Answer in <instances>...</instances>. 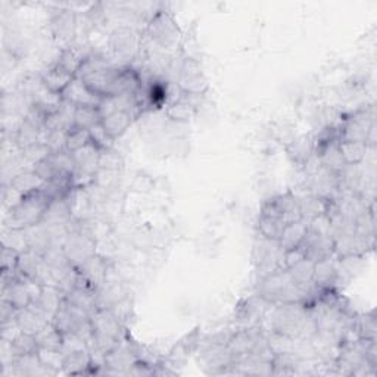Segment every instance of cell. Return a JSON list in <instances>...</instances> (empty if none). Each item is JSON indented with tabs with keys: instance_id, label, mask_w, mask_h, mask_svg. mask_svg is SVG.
<instances>
[{
	"instance_id": "5b68a950",
	"label": "cell",
	"mask_w": 377,
	"mask_h": 377,
	"mask_svg": "<svg viewBox=\"0 0 377 377\" xmlns=\"http://www.w3.org/2000/svg\"><path fill=\"white\" fill-rule=\"evenodd\" d=\"M148 34L162 49H175L182 33L175 19L168 12H157L148 24Z\"/></svg>"
},
{
	"instance_id": "f1b7e54d",
	"label": "cell",
	"mask_w": 377,
	"mask_h": 377,
	"mask_svg": "<svg viewBox=\"0 0 377 377\" xmlns=\"http://www.w3.org/2000/svg\"><path fill=\"white\" fill-rule=\"evenodd\" d=\"M9 351H10V358L31 356V353H37L39 345H37V340H35V336L21 332L9 344Z\"/></svg>"
},
{
	"instance_id": "f546056e",
	"label": "cell",
	"mask_w": 377,
	"mask_h": 377,
	"mask_svg": "<svg viewBox=\"0 0 377 377\" xmlns=\"http://www.w3.org/2000/svg\"><path fill=\"white\" fill-rule=\"evenodd\" d=\"M288 152L295 162L305 165L306 161L314 155V141L308 137L295 139L288 146Z\"/></svg>"
},
{
	"instance_id": "6da1fadb",
	"label": "cell",
	"mask_w": 377,
	"mask_h": 377,
	"mask_svg": "<svg viewBox=\"0 0 377 377\" xmlns=\"http://www.w3.org/2000/svg\"><path fill=\"white\" fill-rule=\"evenodd\" d=\"M49 204L51 199L43 193L42 188L26 195L15 208L8 212L9 230H26L42 224Z\"/></svg>"
},
{
	"instance_id": "8d00e7d4",
	"label": "cell",
	"mask_w": 377,
	"mask_h": 377,
	"mask_svg": "<svg viewBox=\"0 0 377 377\" xmlns=\"http://www.w3.org/2000/svg\"><path fill=\"white\" fill-rule=\"evenodd\" d=\"M90 133V140L93 145H96L100 150H108V149H112L114 148V139L106 133V130L103 128V125L99 123L94 127H91L89 130Z\"/></svg>"
},
{
	"instance_id": "7402d4cb",
	"label": "cell",
	"mask_w": 377,
	"mask_h": 377,
	"mask_svg": "<svg viewBox=\"0 0 377 377\" xmlns=\"http://www.w3.org/2000/svg\"><path fill=\"white\" fill-rule=\"evenodd\" d=\"M298 199H299V208H301L302 221H305L306 224H310L317 217L326 214L327 200L318 198V196H315L313 193H308V195H305V196L298 198Z\"/></svg>"
},
{
	"instance_id": "8992f818",
	"label": "cell",
	"mask_w": 377,
	"mask_h": 377,
	"mask_svg": "<svg viewBox=\"0 0 377 377\" xmlns=\"http://www.w3.org/2000/svg\"><path fill=\"white\" fill-rule=\"evenodd\" d=\"M374 134V115L373 109H361L352 114L349 118L342 123L340 139L362 141L369 145L370 137Z\"/></svg>"
},
{
	"instance_id": "74e56055",
	"label": "cell",
	"mask_w": 377,
	"mask_h": 377,
	"mask_svg": "<svg viewBox=\"0 0 377 377\" xmlns=\"http://www.w3.org/2000/svg\"><path fill=\"white\" fill-rule=\"evenodd\" d=\"M123 167V158L114 149L102 150L99 158V170L115 173Z\"/></svg>"
},
{
	"instance_id": "d6986e66",
	"label": "cell",
	"mask_w": 377,
	"mask_h": 377,
	"mask_svg": "<svg viewBox=\"0 0 377 377\" xmlns=\"http://www.w3.org/2000/svg\"><path fill=\"white\" fill-rule=\"evenodd\" d=\"M93 367V360L89 349H81L71 352L65 356L62 373L69 374H86L89 369Z\"/></svg>"
},
{
	"instance_id": "484cf974",
	"label": "cell",
	"mask_w": 377,
	"mask_h": 377,
	"mask_svg": "<svg viewBox=\"0 0 377 377\" xmlns=\"http://www.w3.org/2000/svg\"><path fill=\"white\" fill-rule=\"evenodd\" d=\"M43 184H44V182L33 170L17 174L9 183V186L14 187L15 191H18L24 196L28 195V193H33L35 191H40Z\"/></svg>"
},
{
	"instance_id": "8fae6325",
	"label": "cell",
	"mask_w": 377,
	"mask_h": 377,
	"mask_svg": "<svg viewBox=\"0 0 377 377\" xmlns=\"http://www.w3.org/2000/svg\"><path fill=\"white\" fill-rule=\"evenodd\" d=\"M77 271L93 289L99 290L106 283L108 265H106V261L102 256L94 254L93 256L86 259V261L82 263L80 267H77Z\"/></svg>"
},
{
	"instance_id": "9c48e42d",
	"label": "cell",
	"mask_w": 377,
	"mask_h": 377,
	"mask_svg": "<svg viewBox=\"0 0 377 377\" xmlns=\"http://www.w3.org/2000/svg\"><path fill=\"white\" fill-rule=\"evenodd\" d=\"M109 46L116 56L132 58L139 49V34L128 27H118L111 33Z\"/></svg>"
},
{
	"instance_id": "7c38bea8",
	"label": "cell",
	"mask_w": 377,
	"mask_h": 377,
	"mask_svg": "<svg viewBox=\"0 0 377 377\" xmlns=\"http://www.w3.org/2000/svg\"><path fill=\"white\" fill-rule=\"evenodd\" d=\"M2 299L8 301L18 311L27 308L33 302L27 283L22 277H19V274L15 280H12L8 285L2 286Z\"/></svg>"
},
{
	"instance_id": "cb8c5ba5",
	"label": "cell",
	"mask_w": 377,
	"mask_h": 377,
	"mask_svg": "<svg viewBox=\"0 0 377 377\" xmlns=\"http://www.w3.org/2000/svg\"><path fill=\"white\" fill-rule=\"evenodd\" d=\"M306 229H308V224L302 220L297 221V222H292V224H289V226H286L285 230H283V233H281L280 240H279L281 249L289 251V249H293V247L301 246L305 234H306Z\"/></svg>"
},
{
	"instance_id": "ac0fdd59",
	"label": "cell",
	"mask_w": 377,
	"mask_h": 377,
	"mask_svg": "<svg viewBox=\"0 0 377 377\" xmlns=\"http://www.w3.org/2000/svg\"><path fill=\"white\" fill-rule=\"evenodd\" d=\"M43 267H44V259H43V256L40 254L34 252L31 249L24 251V252L19 254L17 271L21 276L33 279V280H37L40 273H42Z\"/></svg>"
},
{
	"instance_id": "30bf717a",
	"label": "cell",
	"mask_w": 377,
	"mask_h": 377,
	"mask_svg": "<svg viewBox=\"0 0 377 377\" xmlns=\"http://www.w3.org/2000/svg\"><path fill=\"white\" fill-rule=\"evenodd\" d=\"M62 99L73 103L74 106H98L100 105L102 99L99 94L90 90L82 80L78 77H74V80L69 82L68 87L62 91Z\"/></svg>"
},
{
	"instance_id": "44dd1931",
	"label": "cell",
	"mask_w": 377,
	"mask_h": 377,
	"mask_svg": "<svg viewBox=\"0 0 377 377\" xmlns=\"http://www.w3.org/2000/svg\"><path fill=\"white\" fill-rule=\"evenodd\" d=\"M337 148L345 165H360L369 152L367 143L353 140H340Z\"/></svg>"
},
{
	"instance_id": "d590c367",
	"label": "cell",
	"mask_w": 377,
	"mask_h": 377,
	"mask_svg": "<svg viewBox=\"0 0 377 377\" xmlns=\"http://www.w3.org/2000/svg\"><path fill=\"white\" fill-rule=\"evenodd\" d=\"M353 327H356V332L360 339L376 340V318L373 313L361 315Z\"/></svg>"
},
{
	"instance_id": "7a4b0ae2",
	"label": "cell",
	"mask_w": 377,
	"mask_h": 377,
	"mask_svg": "<svg viewBox=\"0 0 377 377\" xmlns=\"http://www.w3.org/2000/svg\"><path fill=\"white\" fill-rule=\"evenodd\" d=\"M121 68L115 67L105 58L89 55L86 61L80 67L76 77L82 80L85 85L93 90L100 98H106L109 94L112 82L120 73Z\"/></svg>"
},
{
	"instance_id": "836d02e7",
	"label": "cell",
	"mask_w": 377,
	"mask_h": 377,
	"mask_svg": "<svg viewBox=\"0 0 377 377\" xmlns=\"http://www.w3.org/2000/svg\"><path fill=\"white\" fill-rule=\"evenodd\" d=\"M37 356L42 361V364L44 367H47L49 370L55 371L56 374L59 371H62L64 369V360L65 356L61 349H44V348H39Z\"/></svg>"
},
{
	"instance_id": "ab89813d",
	"label": "cell",
	"mask_w": 377,
	"mask_h": 377,
	"mask_svg": "<svg viewBox=\"0 0 377 377\" xmlns=\"http://www.w3.org/2000/svg\"><path fill=\"white\" fill-rule=\"evenodd\" d=\"M31 170H33L35 174H37L43 182L52 180L53 177L58 175V173H56L55 167L52 165L49 157H47V158L43 159V161H40V162H37L35 165H33V168H31Z\"/></svg>"
},
{
	"instance_id": "b9f144b4",
	"label": "cell",
	"mask_w": 377,
	"mask_h": 377,
	"mask_svg": "<svg viewBox=\"0 0 377 377\" xmlns=\"http://www.w3.org/2000/svg\"><path fill=\"white\" fill-rule=\"evenodd\" d=\"M304 258H305V254L302 251V247L301 246L293 247V249L285 251V254H283V264H285V268L288 270L292 265L299 263L301 259H304Z\"/></svg>"
},
{
	"instance_id": "ffe728a7",
	"label": "cell",
	"mask_w": 377,
	"mask_h": 377,
	"mask_svg": "<svg viewBox=\"0 0 377 377\" xmlns=\"http://www.w3.org/2000/svg\"><path fill=\"white\" fill-rule=\"evenodd\" d=\"M40 78L51 90L62 94V91L68 87L69 82L74 80V76L69 74L68 71H65L58 64H53L52 67H49L44 71Z\"/></svg>"
},
{
	"instance_id": "ba28073f",
	"label": "cell",
	"mask_w": 377,
	"mask_h": 377,
	"mask_svg": "<svg viewBox=\"0 0 377 377\" xmlns=\"http://www.w3.org/2000/svg\"><path fill=\"white\" fill-rule=\"evenodd\" d=\"M90 318V315L85 311H81L76 306L68 304L65 299L61 305V308L55 314L52 324L61 332L64 336L76 333L77 330L85 324Z\"/></svg>"
},
{
	"instance_id": "52a82bcc",
	"label": "cell",
	"mask_w": 377,
	"mask_h": 377,
	"mask_svg": "<svg viewBox=\"0 0 377 377\" xmlns=\"http://www.w3.org/2000/svg\"><path fill=\"white\" fill-rule=\"evenodd\" d=\"M177 86L186 94L199 96L205 93L208 89V78L196 59H186L180 65L179 74H177Z\"/></svg>"
},
{
	"instance_id": "2e32d148",
	"label": "cell",
	"mask_w": 377,
	"mask_h": 377,
	"mask_svg": "<svg viewBox=\"0 0 377 377\" xmlns=\"http://www.w3.org/2000/svg\"><path fill=\"white\" fill-rule=\"evenodd\" d=\"M133 118L134 115L132 112H128L125 109H118L115 112H111L109 115L103 116L100 120V124L106 130V133L115 140L127 132L133 123Z\"/></svg>"
},
{
	"instance_id": "4316f807",
	"label": "cell",
	"mask_w": 377,
	"mask_h": 377,
	"mask_svg": "<svg viewBox=\"0 0 377 377\" xmlns=\"http://www.w3.org/2000/svg\"><path fill=\"white\" fill-rule=\"evenodd\" d=\"M89 55H85L82 53L78 47H74V46H69V47H65V49L61 52V55H59L56 64L64 68L65 71H68L69 74H73L76 77V74L78 73L80 67L82 65V62L86 61V58Z\"/></svg>"
},
{
	"instance_id": "277c9868",
	"label": "cell",
	"mask_w": 377,
	"mask_h": 377,
	"mask_svg": "<svg viewBox=\"0 0 377 377\" xmlns=\"http://www.w3.org/2000/svg\"><path fill=\"white\" fill-rule=\"evenodd\" d=\"M259 214L273 218L281 224H285V226L302 220L299 199L292 192L281 193L268 199L263 205Z\"/></svg>"
},
{
	"instance_id": "e575fe53",
	"label": "cell",
	"mask_w": 377,
	"mask_h": 377,
	"mask_svg": "<svg viewBox=\"0 0 377 377\" xmlns=\"http://www.w3.org/2000/svg\"><path fill=\"white\" fill-rule=\"evenodd\" d=\"M90 141L91 140H90L89 130H81V128L73 127L67 136V150L74 153L82 148H86Z\"/></svg>"
},
{
	"instance_id": "3957f363",
	"label": "cell",
	"mask_w": 377,
	"mask_h": 377,
	"mask_svg": "<svg viewBox=\"0 0 377 377\" xmlns=\"http://www.w3.org/2000/svg\"><path fill=\"white\" fill-rule=\"evenodd\" d=\"M62 249L71 265L77 268L86 259L96 254V242L93 239L91 231L82 227V222H80V227L77 230L69 231L64 238Z\"/></svg>"
},
{
	"instance_id": "d4e9b609",
	"label": "cell",
	"mask_w": 377,
	"mask_h": 377,
	"mask_svg": "<svg viewBox=\"0 0 377 377\" xmlns=\"http://www.w3.org/2000/svg\"><path fill=\"white\" fill-rule=\"evenodd\" d=\"M77 30L76 15L71 14L69 10H61L52 19V31L59 39L69 40L74 37Z\"/></svg>"
},
{
	"instance_id": "4fadbf2b",
	"label": "cell",
	"mask_w": 377,
	"mask_h": 377,
	"mask_svg": "<svg viewBox=\"0 0 377 377\" xmlns=\"http://www.w3.org/2000/svg\"><path fill=\"white\" fill-rule=\"evenodd\" d=\"M49 323L51 322L47 320V317L33 302L30 304V306H27V308L19 310L17 314V324L22 333L35 336Z\"/></svg>"
},
{
	"instance_id": "5bb4252c",
	"label": "cell",
	"mask_w": 377,
	"mask_h": 377,
	"mask_svg": "<svg viewBox=\"0 0 377 377\" xmlns=\"http://www.w3.org/2000/svg\"><path fill=\"white\" fill-rule=\"evenodd\" d=\"M337 277H339V267L335 259V255L315 263L313 283L318 289L328 290L330 286H332L333 283H336Z\"/></svg>"
},
{
	"instance_id": "9a60e30c",
	"label": "cell",
	"mask_w": 377,
	"mask_h": 377,
	"mask_svg": "<svg viewBox=\"0 0 377 377\" xmlns=\"http://www.w3.org/2000/svg\"><path fill=\"white\" fill-rule=\"evenodd\" d=\"M65 297L61 293V290L58 289V286L53 285H46L43 286L42 295L39 297L37 301H34L33 304L37 306V308L47 317V320L52 323L55 314L61 308V305L64 302Z\"/></svg>"
},
{
	"instance_id": "1f68e13d",
	"label": "cell",
	"mask_w": 377,
	"mask_h": 377,
	"mask_svg": "<svg viewBox=\"0 0 377 377\" xmlns=\"http://www.w3.org/2000/svg\"><path fill=\"white\" fill-rule=\"evenodd\" d=\"M100 114L96 106H77L74 116V127L81 130H90L100 123Z\"/></svg>"
},
{
	"instance_id": "f35d334b",
	"label": "cell",
	"mask_w": 377,
	"mask_h": 377,
	"mask_svg": "<svg viewBox=\"0 0 377 377\" xmlns=\"http://www.w3.org/2000/svg\"><path fill=\"white\" fill-rule=\"evenodd\" d=\"M22 152V157L24 159H26L27 162H30L31 165H35L37 162L46 159L47 157L51 155V150L49 148H47L43 141H39V143H35L27 149L21 150Z\"/></svg>"
},
{
	"instance_id": "83f0119b",
	"label": "cell",
	"mask_w": 377,
	"mask_h": 377,
	"mask_svg": "<svg viewBox=\"0 0 377 377\" xmlns=\"http://www.w3.org/2000/svg\"><path fill=\"white\" fill-rule=\"evenodd\" d=\"M314 267H315L314 261H311L308 258H304L299 263L288 268V274L295 285L298 286L311 285L314 277Z\"/></svg>"
},
{
	"instance_id": "603a6c76",
	"label": "cell",
	"mask_w": 377,
	"mask_h": 377,
	"mask_svg": "<svg viewBox=\"0 0 377 377\" xmlns=\"http://www.w3.org/2000/svg\"><path fill=\"white\" fill-rule=\"evenodd\" d=\"M43 132L44 130L31 124L30 121L26 120V118H24V121L17 128L15 145L18 146L19 150H24L35 143H39V141H42L43 139Z\"/></svg>"
},
{
	"instance_id": "d6a6232c",
	"label": "cell",
	"mask_w": 377,
	"mask_h": 377,
	"mask_svg": "<svg viewBox=\"0 0 377 377\" xmlns=\"http://www.w3.org/2000/svg\"><path fill=\"white\" fill-rule=\"evenodd\" d=\"M167 114L170 118L175 121H188L193 116V105L188 102L187 94L184 93V96H182L179 100L171 102L168 105Z\"/></svg>"
},
{
	"instance_id": "e0dca14e",
	"label": "cell",
	"mask_w": 377,
	"mask_h": 377,
	"mask_svg": "<svg viewBox=\"0 0 377 377\" xmlns=\"http://www.w3.org/2000/svg\"><path fill=\"white\" fill-rule=\"evenodd\" d=\"M100 149L93 145L91 141L86 146L73 153L76 168L85 173L96 175L99 171V158H100Z\"/></svg>"
},
{
	"instance_id": "60d3db41",
	"label": "cell",
	"mask_w": 377,
	"mask_h": 377,
	"mask_svg": "<svg viewBox=\"0 0 377 377\" xmlns=\"http://www.w3.org/2000/svg\"><path fill=\"white\" fill-rule=\"evenodd\" d=\"M19 252L14 247L3 246L2 247V270H17Z\"/></svg>"
},
{
	"instance_id": "4dcf8cb0",
	"label": "cell",
	"mask_w": 377,
	"mask_h": 377,
	"mask_svg": "<svg viewBox=\"0 0 377 377\" xmlns=\"http://www.w3.org/2000/svg\"><path fill=\"white\" fill-rule=\"evenodd\" d=\"M35 340H37L39 348L61 349L64 344V335L52 323H49L35 335Z\"/></svg>"
}]
</instances>
